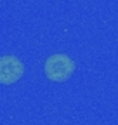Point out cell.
<instances>
[{
	"label": "cell",
	"instance_id": "cell-1",
	"mask_svg": "<svg viewBox=\"0 0 118 125\" xmlns=\"http://www.w3.org/2000/svg\"><path fill=\"white\" fill-rule=\"evenodd\" d=\"M75 61L69 59L66 54H52L50 57H47L43 71H45V76L52 82H66L75 73Z\"/></svg>",
	"mask_w": 118,
	"mask_h": 125
},
{
	"label": "cell",
	"instance_id": "cell-2",
	"mask_svg": "<svg viewBox=\"0 0 118 125\" xmlns=\"http://www.w3.org/2000/svg\"><path fill=\"white\" fill-rule=\"evenodd\" d=\"M24 73V64L16 56H2L0 57V83L2 85H12Z\"/></svg>",
	"mask_w": 118,
	"mask_h": 125
}]
</instances>
